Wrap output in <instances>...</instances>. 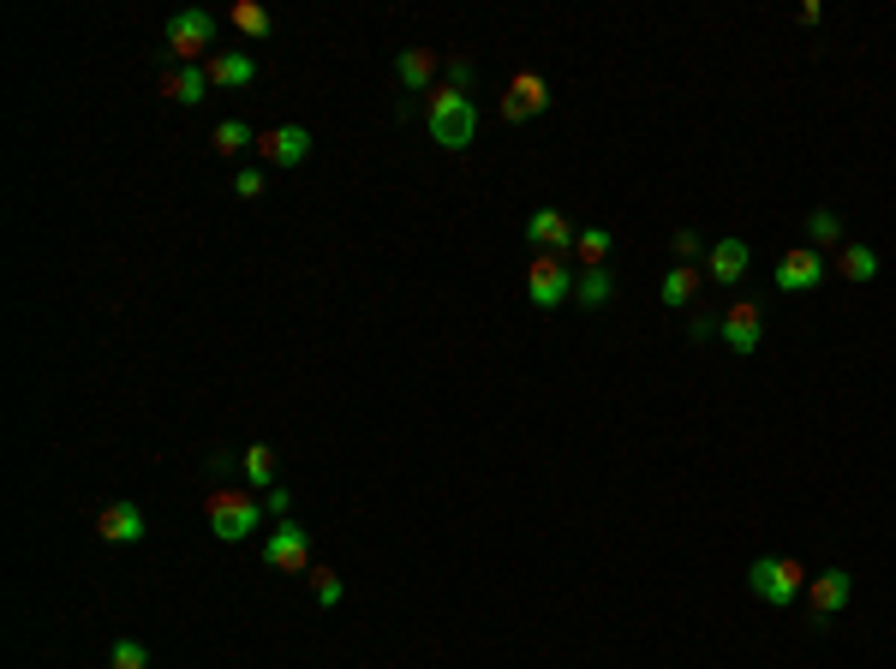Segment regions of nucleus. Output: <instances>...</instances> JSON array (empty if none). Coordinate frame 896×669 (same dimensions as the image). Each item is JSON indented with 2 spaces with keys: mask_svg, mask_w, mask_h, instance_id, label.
Returning <instances> with one entry per match:
<instances>
[{
  "mask_svg": "<svg viewBox=\"0 0 896 669\" xmlns=\"http://www.w3.org/2000/svg\"><path fill=\"white\" fill-rule=\"evenodd\" d=\"M574 257H580L586 269H604V264H609V227H580Z\"/></svg>",
  "mask_w": 896,
  "mask_h": 669,
  "instance_id": "22",
  "label": "nucleus"
},
{
  "mask_svg": "<svg viewBox=\"0 0 896 669\" xmlns=\"http://www.w3.org/2000/svg\"><path fill=\"white\" fill-rule=\"evenodd\" d=\"M257 149H264L269 168H299V161L311 156V132L305 126H276V132L257 138Z\"/></svg>",
  "mask_w": 896,
  "mask_h": 669,
  "instance_id": "11",
  "label": "nucleus"
},
{
  "mask_svg": "<svg viewBox=\"0 0 896 669\" xmlns=\"http://www.w3.org/2000/svg\"><path fill=\"white\" fill-rule=\"evenodd\" d=\"M443 78H448V90H460V96H472V60H443Z\"/></svg>",
  "mask_w": 896,
  "mask_h": 669,
  "instance_id": "28",
  "label": "nucleus"
},
{
  "mask_svg": "<svg viewBox=\"0 0 896 669\" xmlns=\"http://www.w3.org/2000/svg\"><path fill=\"white\" fill-rule=\"evenodd\" d=\"M747 592L765 598L771 610H789L800 592H807V573L789 556H753V568H747Z\"/></svg>",
  "mask_w": 896,
  "mask_h": 669,
  "instance_id": "3",
  "label": "nucleus"
},
{
  "mask_svg": "<svg viewBox=\"0 0 896 669\" xmlns=\"http://www.w3.org/2000/svg\"><path fill=\"white\" fill-rule=\"evenodd\" d=\"M807 234H813V252H819V245H837V239H843V222H837L831 210H813V215H807Z\"/></svg>",
  "mask_w": 896,
  "mask_h": 669,
  "instance_id": "25",
  "label": "nucleus"
},
{
  "mask_svg": "<svg viewBox=\"0 0 896 669\" xmlns=\"http://www.w3.org/2000/svg\"><path fill=\"white\" fill-rule=\"evenodd\" d=\"M717 323H724V317H694V341H705V335H717Z\"/></svg>",
  "mask_w": 896,
  "mask_h": 669,
  "instance_id": "32",
  "label": "nucleus"
},
{
  "mask_svg": "<svg viewBox=\"0 0 896 669\" xmlns=\"http://www.w3.org/2000/svg\"><path fill=\"white\" fill-rule=\"evenodd\" d=\"M251 78H257V60L239 48H222L210 60V85H222V90H239V85H251Z\"/></svg>",
  "mask_w": 896,
  "mask_h": 669,
  "instance_id": "15",
  "label": "nucleus"
},
{
  "mask_svg": "<svg viewBox=\"0 0 896 669\" xmlns=\"http://www.w3.org/2000/svg\"><path fill=\"white\" fill-rule=\"evenodd\" d=\"M837 276H843V281H873L878 276V252H873V245L843 239V252H837Z\"/></svg>",
  "mask_w": 896,
  "mask_h": 669,
  "instance_id": "18",
  "label": "nucleus"
},
{
  "mask_svg": "<svg viewBox=\"0 0 896 669\" xmlns=\"http://www.w3.org/2000/svg\"><path fill=\"white\" fill-rule=\"evenodd\" d=\"M97 532L108 544H138L144 538V514H138V502H108V509L97 514Z\"/></svg>",
  "mask_w": 896,
  "mask_h": 669,
  "instance_id": "13",
  "label": "nucleus"
},
{
  "mask_svg": "<svg viewBox=\"0 0 896 669\" xmlns=\"http://www.w3.org/2000/svg\"><path fill=\"white\" fill-rule=\"evenodd\" d=\"M425 126L443 149H467L479 138V108H472V96L443 85V90H430V102H425Z\"/></svg>",
  "mask_w": 896,
  "mask_h": 669,
  "instance_id": "1",
  "label": "nucleus"
},
{
  "mask_svg": "<svg viewBox=\"0 0 896 669\" xmlns=\"http://www.w3.org/2000/svg\"><path fill=\"white\" fill-rule=\"evenodd\" d=\"M526 239H533L538 252H550V257H568V252H574V239H580V227L568 222L562 210H533V222H526Z\"/></svg>",
  "mask_w": 896,
  "mask_h": 669,
  "instance_id": "9",
  "label": "nucleus"
},
{
  "mask_svg": "<svg viewBox=\"0 0 896 669\" xmlns=\"http://www.w3.org/2000/svg\"><path fill=\"white\" fill-rule=\"evenodd\" d=\"M819 281H825V257L813 252V245H795V252L777 257V287L783 293H813Z\"/></svg>",
  "mask_w": 896,
  "mask_h": 669,
  "instance_id": "8",
  "label": "nucleus"
},
{
  "mask_svg": "<svg viewBox=\"0 0 896 669\" xmlns=\"http://www.w3.org/2000/svg\"><path fill=\"white\" fill-rule=\"evenodd\" d=\"M161 90H168L180 108H198V102H203V90H210V73H198V66H180V73L161 78Z\"/></svg>",
  "mask_w": 896,
  "mask_h": 669,
  "instance_id": "19",
  "label": "nucleus"
},
{
  "mask_svg": "<svg viewBox=\"0 0 896 669\" xmlns=\"http://www.w3.org/2000/svg\"><path fill=\"white\" fill-rule=\"evenodd\" d=\"M239 149H251V126L246 120H222L215 126V156H239Z\"/></svg>",
  "mask_w": 896,
  "mask_h": 669,
  "instance_id": "24",
  "label": "nucleus"
},
{
  "mask_svg": "<svg viewBox=\"0 0 896 669\" xmlns=\"http://www.w3.org/2000/svg\"><path fill=\"white\" fill-rule=\"evenodd\" d=\"M670 245H675V257H682V264H699V257H705V239L694 234V227H682Z\"/></svg>",
  "mask_w": 896,
  "mask_h": 669,
  "instance_id": "29",
  "label": "nucleus"
},
{
  "mask_svg": "<svg viewBox=\"0 0 896 669\" xmlns=\"http://www.w3.org/2000/svg\"><path fill=\"white\" fill-rule=\"evenodd\" d=\"M246 484L276 490V448H269V443H251L246 448Z\"/></svg>",
  "mask_w": 896,
  "mask_h": 669,
  "instance_id": "21",
  "label": "nucleus"
},
{
  "mask_svg": "<svg viewBox=\"0 0 896 669\" xmlns=\"http://www.w3.org/2000/svg\"><path fill=\"white\" fill-rule=\"evenodd\" d=\"M705 287V276H699V264H675L670 276H663V305H687Z\"/></svg>",
  "mask_w": 896,
  "mask_h": 669,
  "instance_id": "20",
  "label": "nucleus"
},
{
  "mask_svg": "<svg viewBox=\"0 0 896 669\" xmlns=\"http://www.w3.org/2000/svg\"><path fill=\"white\" fill-rule=\"evenodd\" d=\"M203 514H210V532L222 544H246L257 526H264V502L251 497V490H215L210 502H203Z\"/></svg>",
  "mask_w": 896,
  "mask_h": 669,
  "instance_id": "2",
  "label": "nucleus"
},
{
  "mask_svg": "<svg viewBox=\"0 0 896 669\" xmlns=\"http://www.w3.org/2000/svg\"><path fill=\"white\" fill-rule=\"evenodd\" d=\"M609 293H616V281H609V269H586V276L574 281V299H580V305H592V311L604 305Z\"/></svg>",
  "mask_w": 896,
  "mask_h": 669,
  "instance_id": "23",
  "label": "nucleus"
},
{
  "mask_svg": "<svg viewBox=\"0 0 896 669\" xmlns=\"http://www.w3.org/2000/svg\"><path fill=\"white\" fill-rule=\"evenodd\" d=\"M550 108V85L538 73H514V85H508V96H502V120H533V114H545Z\"/></svg>",
  "mask_w": 896,
  "mask_h": 669,
  "instance_id": "10",
  "label": "nucleus"
},
{
  "mask_svg": "<svg viewBox=\"0 0 896 669\" xmlns=\"http://www.w3.org/2000/svg\"><path fill=\"white\" fill-rule=\"evenodd\" d=\"M234 198H264V168H239Z\"/></svg>",
  "mask_w": 896,
  "mask_h": 669,
  "instance_id": "30",
  "label": "nucleus"
},
{
  "mask_svg": "<svg viewBox=\"0 0 896 669\" xmlns=\"http://www.w3.org/2000/svg\"><path fill=\"white\" fill-rule=\"evenodd\" d=\"M747 257H753V252H747V239H717L712 257H705V269H712L717 287H736L747 276Z\"/></svg>",
  "mask_w": 896,
  "mask_h": 669,
  "instance_id": "14",
  "label": "nucleus"
},
{
  "mask_svg": "<svg viewBox=\"0 0 896 669\" xmlns=\"http://www.w3.org/2000/svg\"><path fill=\"white\" fill-rule=\"evenodd\" d=\"M168 48L180 54V66H192L198 54H210L215 48V12H203V7L173 12L168 19Z\"/></svg>",
  "mask_w": 896,
  "mask_h": 669,
  "instance_id": "4",
  "label": "nucleus"
},
{
  "mask_svg": "<svg viewBox=\"0 0 896 669\" xmlns=\"http://www.w3.org/2000/svg\"><path fill=\"white\" fill-rule=\"evenodd\" d=\"M341 592H347V586H341V573H335V568H317V573H311V598H317L323 610L341 604Z\"/></svg>",
  "mask_w": 896,
  "mask_h": 669,
  "instance_id": "26",
  "label": "nucleus"
},
{
  "mask_svg": "<svg viewBox=\"0 0 896 669\" xmlns=\"http://www.w3.org/2000/svg\"><path fill=\"white\" fill-rule=\"evenodd\" d=\"M849 592H854L849 568H825V573H813V580H807V610H813V622H831L837 610H849Z\"/></svg>",
  "mask_w": 896,
  "mask_h": 669,
  "instance_id": "7",
  "label": "nucleus"
},
{
  "mask_svg": "<svg viewBox=\"0 0 896 669\" xmlns=\"http://www.w3.org/2000/svg\"><path fill=\"white\" fill-rule=\"evenodd\" d=\"M227 24H234L239 36H251V43L276 36V19H269V7H257V0H234V7H227Z\"/></svg>",
  "mask_w": 896,
  "mask_h": 669,
  "instance_id": "17",
  "label": "nucleus"
},
{
  "mask_svg": "<svg viewBox=\"0 0 896 669\" xmlns=\"http://www.w3.org/2000/svg\"><path fill=\"white\" fill-rule=\"evenodd\" d=\"M108 669H149V651L138 646V639H120V646L108 651Z\"/></svg>",
  "mask_w": 896,
  "mask_h": 669,
  "instance_id": "27",
  "label": "nucleus"
},
{
  "mask_svg": "<svg viewBox=\"0 0 896 669\" xmlns=\"http://www.w3.org/2000/svg\"><path fill=\"white\" fill-rule=\"evenodd\" d=\"M264 562L276 573H299V568H305L311 562L305 526H299V521H276V532H269V544H264Z\"/></svg>",
  "mask_w": 896,
  "mask_h": 669,
  "instance_id": "6",
  "label": "nucleus"
},
{
  "mask_svg": "<svg viewBox=\"0 0 896 669\" xmlns=\"http://www.w3.org/2000/svg\"><path fill=\"white\" fill-rule=\"evenodd\" d=\"M264 514H276V521H288V490H269V497H264Z\"/></svg>",
  "mask_w": 896,
  "mask_h": 669,
  "instance_id": "31",
  "label": "nucleus"
},
{
  "mask_svg": "<svg viewBox=\"0 0 896 669\" xmlns=\"http://www.w3.org/2000/svg\"><path fill=\"white\" fill-rule=\"evenodd\" d=\"M437 73H443V60L430 48H406L401 60H395V78H401L406 90H430V78H437Z\"/></svg>",
  "mask_w": 896,
  "mask_h": 669,
  "instance_id": "16",
  "label": "nucleus"
},
{
  "mask_svg": "<svg viewBox=\"0 0 896 669\" xmlns=\"http://www.w3.org/2000/svg\"><path fill=\"white\" fill-rule=\"evenodd\" d=\"M526 299H533L538 311H556L562 299H574V276H568L562 257H550V252L533 257V269H526Z\"/></svg>",
  "mask_w": 896,
  "mask_h": 669,
  "instance_id": "5",
  "label": "nucleus"
},
{
  "mask_svg": "<svg viewBox=\"0 0 896 669\" xmlns=\"http://www.w3.org/2000/svg\"><path fill=\"white\" fill-rule=\"evenodd\" d=\"M717 335H724L736 353H753L759 341H765V317H759V305H747V299H741V305H729V311H724Z\"/></svg>",
  "mask_w": 896,
  "mask_h": 669,
  "instance_id": "12",
  "label": "nucleus"
}]
</instances>
